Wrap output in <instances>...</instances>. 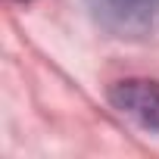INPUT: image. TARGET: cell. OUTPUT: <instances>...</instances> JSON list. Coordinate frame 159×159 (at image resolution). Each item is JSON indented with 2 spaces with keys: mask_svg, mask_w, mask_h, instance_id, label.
Returning <instances> with one entry per match:
<instances>
[{
  "mask_svg": "<svg viewBox=\"0 0 159 159\" xmlns=\"http://www.w3.org/2000/svg\"><path fill=\"white\" fill-rule=\"evenodd\" d=\"M109 103L134 119L140 128L159 134V81H147V78H128L109 88Z\"/></svg>",
  "mask_w": 159,
  "mask_h": 159,
  "instance_id": "2",
  "label": "cell"
},
{
  "mask_svg": "<svg viewBox=\"0 0 159 159\" xmlns=\"http://www.w3.org/2000/svg\"><path fill=\"white\" fill-rule=\"evenodd\" d=\"M91 19L112 38H147L159 31V0H88Z\"/></svg>",
  "mask_w": 159,
  "mask_h": 159,
  "instance_id": "1",
  "label": "cell"
}]
</instances>
